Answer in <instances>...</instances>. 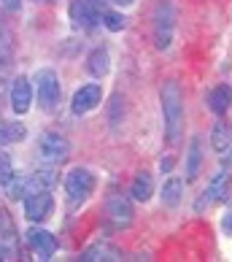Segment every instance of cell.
<instances>
[{
  "instance_id": "cell-1",
  "label": "cell",
  "mask_w": 232,
  "mask_h": 262,
  "mask_svg": "<svg viewBox=\"0 0 232 262\" xmlns=\"http://www.w3.org/2000/svg\"><path fill=\"white\" fill-rule=\"evenodd\" d=\"M159 100H162V116H165V138L168 143H178L183 130V95L178 81L162 84Z\"/></svg>"
},
{
  "instance_id": "cell-2",
  "label": "cell",
  "mask_w": 232,
  "mask_h": 262,
  "mask_svg": "<svg viewBox=\"0 0 232 262\" xmlns=\"http://www.w3.org/2000/svg\"><path fill=\"white\" fill-rule=\"evenodd\" d=\"M173 33H176V11H173V3L159 0L157 8H154V46L162 52L170 49Z\"/></svg>"
},
{
  "instance_id": "cell-3",
  "label": "cell",
  "mask_w": 232,
  "mask_h": 262,
  "mask_svg": "<svg viewBox=\"0 0 232 262\" xmlns=\"http://www.w3.org/2000/svg\"><path fill=\"white\" fill-rule=\"evenodd\" d=\"M95 192V176L86 168H76L65 176V195L71 200V206H79Z\"/></svg>"
},
{
  "instance_id": "cell-4",
  "label": "cell",
  "mask_w": 232,
  "mask_h": 262,
  "mask_svg": "<svg viewBox=\"0 0 232 262\" xmlns=\"http://www.w3.org/2000/svg\"><path fill=\"white\" fill-rule=\"evenodd\" d=\"M35 92H38V103H41L43 111H54L57 103H60V79L57 73L43 68V71L35 73Z\"/></svg>"
},
{
  "instance_id": "cell-5",
  "label": "cell",
  "mask_w": 232,
  "mask_h": 262,
  "mask_svg": "<svg viewBox=\"0 0 232 262\" xmlns=\"http://www.w3.org/2000/svg\"><path fill=\"white\" fill-rule=\"evenodd\" d=\"M229 192H232V176H229V170H219L216 176L211 179V184L205 187L202 198L197 200V211H202L205 206H214V203L227 200Z\"/></svg>"
},
{
  "instance_id": "cell-6",
  "label": "cell",
  "mask_w": 232,
  "mask_h": 262,
  "mask_svg": "<svg viewBox=\"0 0 232 262\" xmlns=\"http://www.w3.org/2000/svg\"><path fill=\"white\" fill-rule=\"evenodd\" d=\"M38 149H41V157L46 162H62L71 154V141L62 133H43Z\"/></svg>"
},
{
  "instance_id": "cell-7",
  "label": "cell",
  "mask_w": 232,
  "mask_h": 262,
  "mask_svg": "<svg viewBox=\"0 0 232 262\" xmlns=\"http://www.w3.org/2000/svg\"><path fill=\"white\" fill-rule=\"evenodd\" d=\"M52 206H54V198L49 189H38L25 195V216L30 222H43L52 213Z\"/></svg>"
},
{
  "instance_id": "cell-8",
  "label": "cell",
  "mask_w": 232,
  "mask_h": 262,
  "mask_svg": "<svg viewBox=\"0 0 232 262\" xmlns=\"http://www.w3.org/2000/svg\"><path fill=\"white\" fill-rule=\"evenodd\" d=\"M71 22L81 30H92L100 22V8L95 0H73L71 3Z\"/></svg>"
},
{
  "instance_id": "cell-9",
  "label": "cell",
  "mask_w": 232,
  "mask_h": 262,
  "mask_svg": "<svg viewBox=\"0 0 232 262\" xmlns=\"http://www.w3.org/2000/svg\"><path fill=\"white\" fill-rule=\"evenodd\" d=\"M103 100V90L100 84H84L81 90H76L73 100H71V108L73 114H89L92 108H98Z\"/></svg>"
},
{
  "instance_id": "cell-10",
  "label": "cell",
  "mask_w": 232,
  "mask_h": 262,
  "mask_svg": "<svg viewBox=\"0 0 232 262\" xmlns=\"http://www.w3.org/2000/svg\"><path fill=\"white\" fill-rule=\"evenodd\" d=\"M105 213H108V219L116 227H127V225H132L135 211H132V203L124 195H111L108 203H105Z\"/></svg>"
},
{
  "instance_id": "cell-11",
  "label": "cell",
  "mask_w": 232,
  "mask_h": 262,
  "mask_svg": "<svg viewBox=\"0 0 232 262\" xmlns=\"http://www.w3.org/2000/svg\"><path fill=\"white\" fill-rule=\"evenodd\" d=\"M27 244H30V249L35 251L41 259H52V254L57 251V241L49 230H41V227H33L27 230Z\"/></svg>"
},
{
  "instance_id": "cell-12",
  "label": "cell",
  "mask_w": 232,
  "mask_h": 262,
  "mask_svg": "<svg viewBox=\"0 0 232 262\" xmlns=\"http://www.w3.org/2000/svg\"><path fill=\"white\" fill-rule=\"evenodd\" d=\"M30 103H33V86L27 76H16L14 84H11V108L14 114H27L30 111Z\"/></svg>"
},
{
  "instance_id": "cell-13",
  "label": "cell",
  "mask_w": 232,
  "mask_h": 262,
  "mask_svg": "<svg viewBox=\"0 0 232 262\" xmlns=\"http://www.w3.org/2000/svg\"><path fill=\"white\" fill-rule=\"evenodd\" d=\"M232 105V86L229 84H216L214 90L208 92V108L216 116H224Z\"/></svg>"
},
{
  "instance_id": "cell-14",
  "label": "cell",
  "mask_w": 232,
  "mask_h": 262,
  "mask_svg": "<svg viewBox=\"0 0 232 262\" xmlns=\"http://www.w3.org/2000/svg\"><path fill=\"white\" fill-rule=\"evenodd\" d=\"M130 192H132V200H138V203L151 200V192H154V179H151V173H146V170L135 173Z\"/></svg>"
},
{
  "instance_id": "cell-15",
  "label": "cell",
  "mask_w": 232,
  "mask_h": 262,
  "mask_svg": "<svg viewBox=\"0 0 232 262\" xmlns=\"http://www.w3.org/2000/svg\"><path fill=\"white\" fill-rule=\"evenodd\" d=\"M200 138L189 141V149H187V181H195L200 176V165H202V149H200Z\"/></svg>"
},
{
  "instance_id": "cell-16",
  "label": "cell",
  "mask_w": 232,
  "mask_h": 262,
  "mask_svg": "<svg viewBox=\"0 0 232 262\" xmlns=\"http://www.w3.org/2000/svg\"><path fill=\"white\" fill-rule=\"evenodd\" d=\"M211 143L219 154H224L227 149H232V124L227 122H216L214 130H211Z\"/></svg>"
},
{
  "instance_id": "cell-17",
  "label": "cell",
  "mask_w": 232,
  "mask_h": 262,
  "mask_svg": "<svg viewBox=\"0 0 232 262\" xmlns=\"http://www.w3.org/2000/svg\"><path fill=\"white\" fill-rule=\"evenodd\" d=\"M108 68H111V57L105 49H95L89 57H86V71H89L95 79H103L105 73H108Z\"/></svg>"
},
{
  "instance_id": "cell-18",
  "label": "cell",
  "mask_w": 232,
  "mask_h": 262,
  "mask_svg": "<svg viewBox=\"0 0 232 262\" xmlns=\"http://www.w3.org/2000/svg\"><path fill=\"white\" fill-rule=\"evenodd\" d=\"M81 259L84 262H111V259H119V251H116L113 246H108V244H95V246H89L81 254Z\"/></svg>"
},
{
  "instance_id": "cell-19",
  "label": "cell",
  "mask_w": 232,
  "mask_h": 262,
  "mask_svg": "<svg viewBox=\"0 0 232 262\" xmlns=\"http://www.w3.org/2000/svg\"><path fill=\"white\" fill-rule=\"evenodd\" d=\"M183 198V181L181 179H168L162 184V203H165L168 208H176Z\"/></svg>"
},
{
  "instance_id": "cell-20",
  "label": "cell",
  "mask_w": 232,
  "mask_h": 262,
  "mask_svg": "<svg viewBox=\"0 0 232 262\" xmlns=\"http://www.w3.org/2000/svg\"><path fill=\"white\" fill-rule=\"evenodd\" d=\"M54 170H38L35 176L25 179V195H30V192H38V189H49L54 184Z\"/></svg>"
},
{
  "instance_id": "cell-21",
  "label": "cell",
  "mask_w": 232,
  "mask_h": 262,
  "mask_svg": "<svg viewBox=\"0 0 232 262\" xmlns=\"http://www.w3.org/2000/svg\"><path fill=\"white\" fill-rule=\"evenodd\" d=\"M103 25L108 27L111 33H119L122 27H124V16H122L119 11H105V14H103Z\"/></svg>"
},
{
  "instance_id": "cell-22",
  "label": "cell",
  "mask_w": 232,
  "mask_h": 262,
  "mask_svg": "<svg viewBox=\"0 0 232 262\" xmlns=\"http://www.w3.org/2000/svg\"><path fill=\"white\" fill-rule=\"evenodd\" d=\"M11 179H14V168H11V160H8L6 154H0V184H3V187H6V184L11 181Z\"/></svg>"
},
{
  "instance_id": "cell-23",
  "label": "cell",
  "mask_w": 232,
  "mask_h": 262,
  "mask_svg": "<svg viewBox=\"0 0 232 262\" xmlns=\"http://www.w3.org/2000/svg\"><path fill=\"white\" fill-rule=\"evenodd\" d=\"M8 46H11V35H8V27L0 22V54H6Z\"/></svg>"
},
{
  "instance_id": "cell-24",
  "label": "cell",
  "mask_w": 232,
  "mask_h": 262,
  "mask_svg": "<svg viewBox=\"0 0 232 262\" xmlns=\"http://www.w3.org/2000/svg\"><path fill=\"white\" fill-rule=\"evenodd\" d=\"M0 6H3L6 11H19V6H22V0H0Z\"/></svg>"
},
{
  "instance_id": "cell-25",
  "label": "cell",
  "mask_w": 232,
  "mask_h": 262,
  "mask_svg": "<svg viewBox=\"0 0 232 262\" xmlns=\"http://www.w3.org/2000/svg\"><path fill=\"white\" fill-rule=\"evenodd\" d=\"M221 227H224V232H229V235H232V211L227 213L224 219H221Z\"/></svg>"
},
{
  "instance_id": "cell-26",
  "label": "cell",
  "mask_w": 232,
  "mask_h": 262,
  "mask_svg": "<svg viewBox=\"0 0 232 262\" xmlns=\"http://www.w3.org/2000/svg\"><path fill=\"white\" fill-rule=\"evenodd\" d=\"M6 143V122H3V116H0V146Z\"/></svg>"
},
{
  "instance_id": "cell-27",
  "label": "cell",
  "mask_w": 232,
  "mask_h": 262,
  "mask_svg": "<svg viewBox=\"0 0 232 262\" xmlns=\"http://www.w3.org/2000/svg\"><path fill=\"white\" fill-rule=\"evenodd\" d=\"M173 168V157H168V160H162V173H168Z\"/></svg>"
},
{
  "instance_id": "cell-28",
  "label": "cell",
  "mask_w": 232,
  "mask_h": 262,
  "mask_svg": "<svg viewBox=\"0 0 232 262\" xmlns=\"http://www.w3.org/2000/svg\"><path fill=\"white\" fill-rule=\"evenodd\" d=\"M116 6H130V3H135V0H113Z\"/></svg>"
},
{
  "instance_id": "cell-29",
  "label": "cell",
  "mask_w": 232,
  "mask_h": 262,
  "mask_svg": "<svg viewBox=\"0 0 232 262\" xmlns=\"http://www.w3.org/2000/svg\"><path fill=\"white\" fill-rule=\"evenodd\" d=\"M0 259H8V251H6L3 246H0Z\"/></svg>"
},
{
  "instance_id": "cell-30",
  "label": "cell",
  "mask_w": 232,
  "mask_h": 262,
  "mask_svg": "<svg viewBox=\"0 0 232 262\" xmlns=\"http://www.w3.org/2000/svg\"><path fill=\"white\" fill-rule=\"evenodd\" d=\"M35 3H54V0H35Z\"/></svg>"
}]
</instances>
